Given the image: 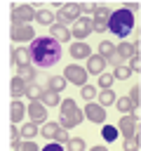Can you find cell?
<instances>
[{
    "label": "cell",
    "mask_w": 141,
    "mask_h": 151,
    "mask_svg": "<svg viewBox=\"0 0 141 151\" xmlns=\"http://www.w3.org/2000/svg\"><path fill=\"white\" fill-rule=\"evenodd\" d=\"M31 57L35 61V66L40 68H47V66H54L59 59H61V45L59 40H54L52 35L47 38H35L31 42Z\"/></svg>",
    "instance_id": "obj_1"
},
{
    "label": "cell",
    "mask_w": 141,
    "mask_h": 151,
    "mask_svg": "<svg viewBox=\"0 0 141 151\" xmlns=\"http://www.w3.org/2000/svg\"><path fill=\"white\" fill-rule=\"evenodd\" d=\"M108 31L113 33V35H118V38H125V35H129L132 31H134V14L129 12V9H115L113 14H110V21H108Z\"/></svg>",
    "instance_id": "obj_2"
},
{
    "label": "cell",
    "mask_w": 141,
    "mask_h": 151,
    "mask_svg": "<svg viewBox=\"0 0 141 151\" xmlns=\"http://www.w3.org/2000/svg\"><path fill=\"white\" fill-rule=\"evenodd\" d=\"M63 78L68 83H73V85H80V87L87 85V71L82 66H78V64H68L66 71H63Z\"/></svg>",
    "instance_id": "obj_3"
},
{
    "label": "cell",
    "mask_w": 141,
    "mask_h": 151,
    "mask_svg": "<svg viewBox=\"0 0 141 151\" xmlns=\"http://www.w3.org/2000/svg\"><path fill=\"white\" fill-rule=\"evenodd\" d=\"M35 14H38V9H33L31 5H16V7L12 9V21L19 26V24H24V21H33Z\"/></svg>",
    "instance_id": "obj_4"
},
{
    "label": "cell",
    "mask_w": 141,
    "mask_h": 151,
    "mask_svg": "<svg viewBox=\"0 0 141 151\" xmlns=\"http://www.w3.org/2000/svg\"><path fill=\"white\" fill-rule=\"evenodd\" d=\"M118 132L127 139L132 134H136V113H129V116H120L118 120Z\"/></svg>",
    "instance_id": "obj_5"
},
{
    "label": "cell",
    "mask_w": 141,
    "mask_h": 151,
    "mask_svg": "<svg viewBox=\"0 0 141 151\" xmlns=\"http://www.w3.org/2000/svg\"><path fill=\"white\" fill-rule=\"evenodd\" d=\"M94 31V19H87V17H80L75 24H73V35L78 40H85L89 33Z\"/></svg>",
    "instance_id": "obj_6"
},
{
    "label": "cell",
    "mask_w": 141,
    "mask_h": 151,
    "mask_svg": "<svg viewBox=\"0 0 141 151\" xmlns=\"http://www.w3.org/2000/svg\"><path fill=\"white\" fill-rule=\"evenodd\" d=\"M56 19L59 21H78L80 19V5L78 2H66L61 9H59V14H56Z\"/></svg>",
    "instance_id": "obj_7"
},
{
    "label": "cell",
    "mask_w": 141,
    "mask_h": 151,
    "mask_svg": "<svg viewBox=\"0 0 141 151\" xmlns=\"http://www.w3.org/2000/svg\"><path fill=\"white\" fill-rule=\"evenodd\" d=\"M28 118H31V123H47V106L45 104H40V101H31L28 104Z\"/></svg>",
    "instance_id": "obj_8"
},
{
    "label": "cell",
    "mask_w": 141,
    "mask_h": 151,
    "mask_svg": "<svg viewBox=\"0 0 141 151\" xmlns=\"http://www.w3.org/2000/svg\"><path fill=\"white\" fill-rule=\"evenodd\" d=\"M12 40H19V42H24V40H35V33H33V26H28V24H12Z\"/></svg>",
    "instance_id": "obj_9"
},
{
    "label": "cell",
    "mask_w": 141,
    "mask_h": 151,
    "mask_svg": "<svg viewBox=\"0 0 141 151\" xmlns=\"http://www.w3.org/2000/svg\"><path fill=\"white\" fill-rule=\"evenodd\" d=\"M85 118H89L92 123H106V109L101 104H87L85 106Z\"/></svg>",
    "instance_id": "obj_10"
},
{
    "label": "cell",
    "mask_w": 141,
    "mask_h": 151,
    "mask_svg": "<svg viewBox=\"0 0 141 151\" xmlns=\"http://www.w3.org/2000/svg\"><path fill=\"white\" fill-rule=\"evenodd\" d=\"M82 118H85V111L75 109V111H70V113L61 116V118H59V125H61V127H66V130H70V127L80 125V123H82Z\"/></svg>",
    "instance_id": "obj_11"
},
{
    "label": "cell",
    "mask_w": 141,
    "mask_h": 151,
    "mask_svg": "<svg viewBox=\"0 0 141 151\" xmlns=\"http://www.w3.org/2000/svg\"><path fill=\"white\" fill-rule=\"evenodd\" d=\"M106 59L101 57V54H92L89 59H87V73H94V76H101V73H106Z\"/></svg>",
    "instance_id": "obj_12"
},
{
    "label": "cell",
    "mask_w": 141,
    "mask_h": 151,
    "mask_svg": "<svg viewBox=\"0 0 141 151\" xmlns=\"http://www.w3.org/2000/svg\"><path fill=\"white\" fill-rule=\"evenodd\" d=\"M70 57H75V59H89L92 50H89V45L85 40H75V42H70Z\"/></svg>",
    "instance_id": "obj_13"
},
{
    "label": "cell",
    "mask_w": 141,
    "mask_h": 151,
    "mask_svg": "<svg viewBox=\"0 0 141 151\" xmlns=\"http://www.w3.org/2000/svg\"><path fill=\"white\" fill-rule=\"evenodd\" d=\"M33 57H31V50L28 47H16L14 52H12V61H14V66L16 68H21V66H28V61H31Z\"/></svg>",
    "instance_id": "obj_14"
},
{
    "label": "cell",
    "mask_w": 141,
    "mask_h": 151,
    "mask_svg": "<svg viewBox=\"0 0 141 151\" xmlns=\"http://www.w3.org/2000/svg\"><path fill=\"white\" fill-rule=\"evenodd\" d=\"M115 52H118L120 59H132L134 54H139V52H136V42H125V40L115 47Z\"/></svg>",
    "instance_id": "obj_15"
},
{
    "label": "cell",
    "mask_w": 141,
    "mask_h": 151,
    "mask_svg": "<svg viewBox=\"0 0 141 151\" xmlns=\"http://www.w3.org/2000/svg\"><path fill=\"white\" fill-rule=\"evenodd\" d=\"M24 116H26V106L21 104V99H14L12 106H9V118H12V123H19Z\"/></svg>",
    "instance_id": "obj_16"
},
{
    "label": "cell",
    "mask_w": 141,
    "mask_h": 151,
    "mask_svg": "<svg viewBox=\"0 0 141 151\" xmlns=\"http://www.w3.org/2000/svg\"><path fill=\"white\" fill-rule=\"evenodd\" d=\"M35 21H38V24H42V26H54V24H56V17H54V12H52V9H38Z\"/></svg>",
    "instance_id": "obj_17"
},
{
    "label": "cell",
    "mask_w": 141,
    "mask_h": 151,
    "mask_svg": "<svg viewBox=\"0 0 141 151\" xmlns=\"http://www.w3.org/2000/svg\"><path fill=\"white\" fill-rule=\"evenodd\" d=\"M70 35H73V31H68L66 24H54L52 26V38L54 40H68Z\"/></svg>",
    "instance_id": "obj_18"
},
{
    "label": "cell",
    "mask_w": 141,
    "mask_h": 151,
    "mask_svg": "<svg viewBox=\"0 0 141 151\" xmlns=\"http://www.w3.org/2000/svg\"><path fill=\"white\" fill-rule=\"evenodd\" d=\"M26 90H28V83H26L24 78H19V76H16V78H12V94H14L16 99H19V97H24V94H26Z\"/></svg>",
    "instance_id": "obj_19"
},
{
    "label": "cell",
    "mask_w": 141,
    "mask_h": 151,
    "mask_svg": "<svg viewBox=\"0 0 141 151\" xmlns=\"http://www.w3.org/2000/svg\"><path fill=\"white\" fill-rule=\"evenodd\" d=\"M99 54L108 61L110 57H115V45H113L110 40H101V42H99Z\"/></svg>",
    "instance_id": "obj_20"
},
{
    "label": "cell",
    "mask_w": 141,
    "mask_h": 151,
    "mask_svg": "<svg viewBox=\"0 0 141 151\" xmlns=\"http://www.w3.org/2000/svg\"><path fill=\"white\" fill-rule=\"evenodd\" d=\"M63 87H66V78H63V76H52V78H47V90L61 92Z\"/></svg>",
    "instance_id": "obj_21"
},
{
    "label": "cell",
    "mask_w": 141,
    "mask_h": 151,
    "mask_svg": "<svg viewBox=\"0 0 141 151\" xmlns=\"http://www.w3.org/2000/svg\"><path fill=\"white\" fill-rule=\"evenodd\" d=\"M59 130H61V125H59V123H49V120H47V123L42 125V130H40V134H42L45 139H54Z\"/></svg>",
    "instance_id": "obj_22"
},
{
    "label": "cell",
    "mask_w": 141,
    "mask_h": 151,
    "mask_svg": "<svg viewBox=\"0 0 141 151\" xmlns=\"http://www.w3.org/2000/svg\"><path fill=\"white\" fill-rule=\"evenodd\" d=\"M115 106H118V111H120L122 116H129V113H134L129 97H118V99H115Z\"/></svg>",
    "instance_id": "obj_23"
},
{
    "label": "cell",
    "mask_w": 141,
    "mask_h": 151,
    "mask_svg": "<svg viewBox=\"0 0 141 151\" xmlns=\"http://www.w3.org/2000/svg\"><path fill=\"white\" fill-rule=\"evenodd\" d=\"M16 76H19V78H24V80L31 85V83L35 80V68H33L31 64H28V66H21V68H16Z\"/></svg>",
    "instance_id": "obj_24"
},
{
    "label": "cell",
    "mask_w": 141,
    "mask_h": 151,
    "mask_svg": "<svg viewBox=\"0 0 141 151\" xmlns=\"http://www.w3.org/2000/svg\"><path fill=\"white\" fill-rule=\"evenodd\" d=\"M40 99H42V104H45V106H56V104H61L59 92H52V90H45Z\"/></svg>",
    "instance_id": "obj_25"
},
{
    "label": "cell",
    "mask_w": 141,
    "mask_h": 151,
    "mask_svg": "<svg viewBox=\"0 0 141 151\" xmlns=\"http://www.w3.org/2000/svg\"><path fill=\"white\" fill-rule=\"evenodd\" d=\"M115 99H118V94L113 92V90H101V94H99V104L106 109V106H110V104H115Z\"/></svg>",
    "instance_id": "obj_26"
},
{
    "label": "cell",
    "mask_w": 141,
    "mask_h": 151,
    "mask_svg": "<svg viewBox=\"0 0 141 151\" xmlns=\"http://www.w3.org/2000/svg\"><path fill=\"white\" fill-rule=\"evenodd\" d=\"M110 9L108 7H103V5H99L96 9H94V21H110Z\"/></svg>",
    "instance_id": "obj_27"
},
{
    "label": "cell",
    "mask_w": 141,
    "mask_h": 151,
    "mask_svg": "<svg viewBox=\"0 0 141 151\" xmlns=\"http://www.w3.org/2000/svg\"><path fill=\"white\" fill-rule=\"evenodd\" d=\"M21 134H24V137H26V139H35V137H38V134H40V132H38V125H35V123H31V120H28V123H26V125H24V127H21Z\"/></svg>",
    "instance_id": "obj_28"
},
{
    "label": "cell",
    "mask_w": 141,
    "mask_h": 151,
    "mask_svg": "<svg viewBox=\"0 0 141 151\" xmlns=\"http://www.w3.org/2000/svg\"><path fill=\"white\" fill-rule=\"evenodd\" d=\"M42 92H45V90H42L40 85L31 83V85H28V90H26V97H31V101H38V99L42 97Z\"/></svg>",
    "instance_id": "obj_29"
},
{
    "label": "cell",
    "mask_w": 141,
    "mask_h": 151,
    "mask_svg": "<svg viewBox=\"0 0 141 151\" xmlns=\"http://www.w3.org/2000/svg\"><path fill=\"white\" fill-rule=\"evenodd\" d=\"M12 149H14V151H40V149H38V144H35L33 139H26V142H19V144H14Z\"/></svg>",
    "instance_id": "obj_30"
},
{
    "label": "cell",
    "mask_w": 141,
    "mask_h": 151,
    "mask_svg": "<svg viewBox=\"0 0 141 151\" xmlns=\"http://www.w3.org/2000/svg\"><path fill=\"white\" fill-rule=\"evenodd\" d=\"M113 83H115V76H113V73H101V76H99V87H101V90H110Z\"/></svg>",
    "instance_id": "obj_31"
},
{
    "label": "cell",
    "mask_w": 141,
    "mask_h": 151,
    "mask_svg": "<svg viewBox=\"0 0 141 151\" xmlns=\"http://www.w3.org/2000/svg\"><path fill=\"white\" fill-rule=\"evenodd\" d=\"M101 134H103L106 142H115V139H118V127H115V125H103Z\"/></svg>",
    "instance_id": "obj_32"
},
{
    "label": "cell",
    "mask_w": 141,
    "mask_h": 151,
    "mask_svg": "<svg viewBox=\"0 0 141 151\" xmlns=\"http://www.w3.org/2000/svg\"><path fill=\"white\" fill-rule=\"evenodd\" d=\"M113 76H115V80H127V78L132 76V68H129V66H115Z\"/></svg>",
    "instance_id": "obj_33"
},
{
    "label": "cell",
    "mask_w": 141,
    "mask_h": 151,
    "mask_svg": "<svg viewBox=\"0 0 141 151\" xmlns=\"http://www.w3.org/2000/svg\"><path fill=\"white\" fill-rule=\"evenodd\" d=\"M80 97H82L85 101H92V99L96 97V87H92V85H82V87H80Z\"/></svg>",
    "instance_id": "obj_34"
},
{
    "label": "cell",
    "mask_w": 141,
    "mask_h": 151,
    "mask_svg": "<svg viewBox=\"0 0 141 151\" xmlns=\"http://www.w3.org/2000/svg\"><path fill=\"white\" fill-rule=\"evenodd\" d=\"M139 146H141L139 134H132V137H127V139H125V151H139Z\"/></svg>",
    "instance_id": "obj_35"
},
{
    "label": "cell",
    "mask_w": 141,
    "mask_h": 151,
    "mask_svg": "<svg viewBox=\"0 0 141 151\" xmlns=\"http://www.w3.org/2000/svg\"><path fill=\"white\" fill-rule=\"evenodd\" d=\"M68 151H85V139L82 137H70L68 139Z\"/></svg>",
    "instance_id": "obj_36"
},
{
    "label": "cell",
    "mask_w": 141,
    "mask_h": 151,
    "mask_svg": "<svg viewBox=\"0 0 141 151\" xmlns=\"http://www.w3.org/2000/svg\"><path fill=\"white\" fill-rule=\"evenodd\" d=\"M139 94H141V90H139L136 85H134V87L129 90V94H127V97H129V101H132V109H134V111L139 109Z\"/></svg>",
    "instance_id": "obj_37"
},
{
    "label": "cell",
    "mask_w": 141,
    "mask_h": 151,
    "mask_svg": "<svg viewBox=\"0 0 141 151\" xmlns=\"http://www.w3.org/2000/svg\"><path fill=\"white\" fill-rule=\"evenodd\" d=\"M78 106H75V101L73 99H66V101H61V116H66V113H70V111H75Z\"/></svg>",
    "instance_id": "obj_38"
},
{
    "label": "cell",
    "mask_w": 141,
    "mask_h": 151,
    "mask_svg": "<svg viewBox=\"0 0 141 151\" xmlns=\"http://www.w3.org/2000/svg\"><path fill=\"white\" fill-rule=\"evenodd\" d=\"M68 139H70V137H68L66 127H61V130L56 132V137H54V142H56V144H68Z\"/></svg>",
    "instance_id": "obj_39"
},
{
    "label": "cell",
    "mask_w": 141,
    "mask_h": 151,
    "mask_svg": "<svg viewBox=\"0 0 141 151\" xmlns=\"http://www.w3.org/2000/svg\"><path fill=\"white\" fill-rule=\"evenodd\" d=\"M96 7H99L96 2H80V12H85V14H89V12L94 14V9H96Z\"/></svg>",
    "instance_id": "obj_40"
},
{
    "label": "cell",
    "mask_w": 141,
    "mask_h": 151,
    "mask_svg": "<svg viewBox=\"0 0 141 151\" xmlns=\"http://www.w3.org/2000/svg\"><path fill=\"white\" fill-rule=\"evenodd\" d=\"M129 68H132V71H141V59H139V54H134V57L129 59Z\"/></svg>",
    "instance_id": "obj_41"
},
{
    "label": "cell",
    "mask_w": 141,
    "mask_h": 151,
    "mask_svg": "<svg viewBox=\"0 0 141 151\" xmlns=\"http://www.w3.org/2000/svg\"><path fill=\"white\" fill-rule=\"evenodd\" d=\"M19 137H21V130L9 127V139H12V146H14V144H19Z\"/></svg>",
    "instance_id": "obj_42"
},
{
    "label": "cell",
    "mask_w": 141,
    "mask_h": 151,
    "mask_svg": "<svg viewBox=\"0 0 141 151\" xmlns=\"http://www.w3.org/2000/svg\"><path fill=\"white\" fill-rule=\"evenodd\" d=\"M94 31L96 33H106L108 31V21H94Z\"/></svg>",
    "instance_id": "obj_43"
},
{
    "label": "cell",
    "mask_w": 141,
    "mask_h": 151,
    "mask_svg": "<svg viewBox=\"0 0 141 151\" xmlns=\"http://www.w3.org/2000/svg\"><path fill=\"white\" fill-rule=\"evenodd\" d=\"M40 151H63V146L61 144H56V142H52V144H47L45 149H40Z\"/></svg>",
    "instance_id": "obj_44"
},
{
    "label": "cell",
    "mask_w": 141,
    "mask_h": 151,
    "mask_svg": "<svg viewBox=\"0 0 141 151\" xmlns=\"http://www.w3.org/2000/svg\"><path fill=\"white\" fill-rule=\"evenodd\" d=\"M125 9H129V12L134 14V12L139 9V2H127V5H125Z\"/></svg>",
    "instance_id": "obj_45"
},
{
    "label": "cell",
    "mask_w": 141,
    "mask_h": 151,
    "mask_svg": "<svg viewBox=\"0 0 141 151\" xmlns=\"http://www.w3.org/2000/svg\"><path fill=\"white\" fill-rule=\"evenodd\" d=\"M89 151H108V149H106V146H101V144H99V146H92V149H89Z\"/></svg>",
    "instance_id": "obj_46"
}]
</instances>
